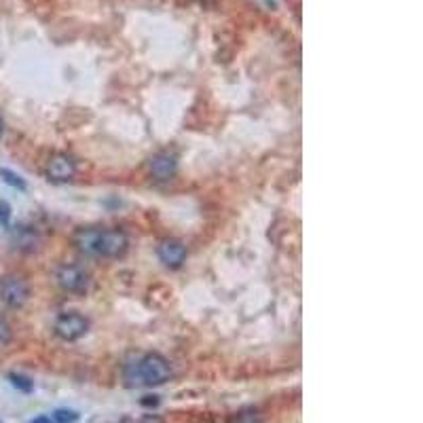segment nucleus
Masks as SVG:
<instances>
[{
    "label": "nucleus",
    "instance_id": "1",
    "mask_svg": "<svg viewBox=\"0 0 423 423\" xmlns=\"http://www.w3.org/2000/svg\"><path fill=\"white\" fill-rule=\"evenodd\" d=\"M72 243L78 252L89 254V257H102V259H121L130 248V237L121 229H100V227H87L78 229L72 235Z\"/></svg>",
    "mask_w": 423,
    "mask_h": 423
},
{
    "label": "nucleus",
    "instance_id": "2",
    "mask_svg": "<svg viewBox=\"0 0 423 423\" xmlns=\"http://www.w3.org/2000/svg\"><path fill=\"white\" fill-rule=\"evenodd\" d=\"M172 377V366L161 354H144L125 366L123 379L127 388H157Z\"/></svg>",
    "mask_w": 423,
    "mask_h": 423
},
{
    "label": "nucleus",
    "instance_id": "3",
    "mask_svg": "<svg viewBox=\"0 0 423 423\" xmlns=\"http://www.w3.org/2000/svg\"><path fill=\"white\" fill-rule=\"evenodd\" d=\"M53 332L66 343L78 341V338H83L85 334L89 332V320L85 316H80L78 311L60 313L55 324H53Z\"/></svg>",
    "mask_w": 423,
    "mask_h": 423
},
{
    "label": "nucleus",
    "instance_id": "4",
    "mask_svg": "<svg viewBox=\"0 0 423 423\" xmlns=\"http://www.w3.org/2000/svg\"><path fill=\"white\" fill-rule=\"evenodd\" d=\"M0 299L5 301V305L19 309L28 303L30 299V286L21 275H7L0 282Z\"/></svg>",
    "mask_w": 423,
    "mask_h": 423
},
{
    "label": "nucleus",
    "instance_id": "5",
    "mask_svg": "<svg viewBox=\"0 0 423 423\" xmlns=\"http://www.w3.org/2000/svg\"><path fill=\"white\" fill-rule=\"evenodd\" d=\"M55 282L66 292H85L89 288V273L78 265H60L55 271Z\"/></svg>",
    "mask_w": 423,
    "mask_h": 423
},
{
    "label": "nucleus",
    "instance_id": "6",
    "mask_svg": "<svg viewBox=\"0 0 423 423\" xmlns=\"http://www.w3.org/2000/svg\"><path fill=\"white\" fill-rule=\"evenodd\" d=\"M76 176V161L66 153H55L47 161V178L51 182H70Z\"/></svg>",
    "mask_w": 423,
    "mask_h": 423
},
{
    "label": "nucleus",
    "instance_id": "7",
    "mask_svg": "<svg viewBox=\"0 0 423 423\" xmlns=\"http://www.w3.org/2000/svg\"><path fill=\"white\" fill-rule=\"evenodd\" d=\"M157 257L165 267L178 269L187 261V245L180 239H163L157 245Z\"/></svg>",
    "mask_w": 423,
    "mask_h": 423
},
{
    "label": "nucleus",
    "instance_id": "8",
    "mask_svg": "<svg viewBox=\"0 0 423 423\" xmlns=\"http://www.w3.org/2000/svg\"><path fill=\"white\" fill-rule=\"evenodd\" d=\"M176 169H178V159L174 153H157L153 159H150V176L159 182H165L169 178L176 176Z\"/></svg>",
    "mask_w": 423,
    "mask_h": 423
},
{
    "label": "nucleus",
    "instance_id": "9",
    "mask_svg": "<svg viewBox=\"0 0 423 423\" xmlns=\"http://www.w3.org/2000/svg\"><path fill=\"white\" fill-rule=\"evenodd\" d=\"M233 423H261V413L257 408H243L235 415Z\"/></svg>",
    "mask_w": 423,
    "mask_h": 423
},
{
    "label": "nucleus",
    "instance_id": "10",
    "mask_svg": "<svg viewBox=\"0 0 423 423\" xmlns=\"http://www.w3.org/2000/svg\"><path fill=\"white\" fill-rule=\"evenodd\" d=\"M0 178H3L9 187H13V189H19V191H24L26 189V182L21 180V176H17L15 172H11V169H0Z\"/></svg>",
    "mask_w": 423,
    "mask_h": 423
},
{
    "label": "nucleus",
    "instance_id": "11",
    "mask_svg": "<svg viewBox=\"0 0 423 423\" xmlns=\"http://www.w3.org/2000/svg\"><path fill=\"white\" fill-rule=\"evenodd\" d=\"M53 421L55 423H76L78 421V413L76 411H68V408H58L53 413Z\"/></svg>",
    "mask_w": 423,
    "mask_h": 423
},
{
    "label": "nucleus",
    "instance_id": "12",
    "mask_svg": "<svg viewBox=\"0 0 423 423\" xmlns=\"http://www.w3.org/2000/svg\"><path fill=\"white\" fill-rule=\"evenodd\" d=\"M9 379H11V383H13L17 390H21V392H32V388H34L32 381H30L28 377H24V374L13 372V374H9Z\"/></svg>",
    "mask_w": 423,
    "mask_h": 423
},
{
    "label": "nucleus",
    "instance_id": "13",
    "mask_svg": "<svg viewBox=\"0 0 423 423\" xmlns=\"http://www.w3.org/2000/svg\"><path fill=\"white\" fill-rule=\"evenodd\" d=\"M11 338H13V330L9 326V322L5 320H0V349L7 347L11 343Z\"/></svg>",
    "mask_w": 423,
    "mask_h": 423
},
{
    "label": "nucleus",
    "instance_id": "14",
    "mask_svg": "<svg viewBox=\"0 0 423 423\" xmlns=\"http://www.w3.org/2000/svg\"><path fill=\"white\" fill-rule=\"evenodd\" d=\"M9 218H11V207L7 201H0V225H9Z\"/></svg>",
    "mask_w": 423,
    "mask_h": 423
},
{
    "label": "nucleus",
    "instance_id": "15",
    "mask_svg": "<svg viewBox=\"0 0 423 423\" xmlns=\"http://www.w3.org/2000/svg\"><path fill=\"white\" fill-rule=\"evenodd\" d=\"M142 404H144V406H150V404L157 406V404H159V398H157V396H146V400H142Z\"/></svg>",
    "mask_w": 423,
    "mask_h": 423
},
{
    "label": "nucleus",
    "instance_id": "16",
    "mask_svg": "<svg viewBox=\"0 0 423 423\" xmlns=\"http://www.w3.org/2000/svg\"><path fill=\"white\" fill-rule=\"evenodd\" d=\"M30 423H55L51 417H36V419H32Z\"/></svg>",
    "mask_w": 423,
    "mask_h": 423
},
{
    "label": "nucleus",
    "instance_id": "17",
    "mask_svg": "<svg viewBox=\"0 0 423 423\" xmlns=\"http://www.w3.org/2000/svg\"><path fill=\"white\" fill-rule=\"evenodd\" d=\"M0 134H3V121H0Z\"/></svg>",
    "mask_w": 423,
    "mask_h": 423
},
{
    "label": "nucleus",
    "instance_id": "18",
    "mask_svg": "<svg viewBox=\"0 0 423 423\" xmlns=\"http://www.w3.org/2000/svg\"><path fill=\"white\" fill-rule=\"evenodd\" d=\"M123 423H132V421H123Z\"/></svg>",
    "mask_w": 423,
    "mask_h": 423
}]
</instances>
